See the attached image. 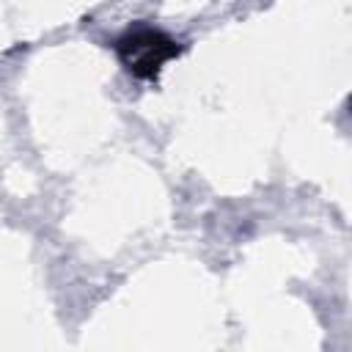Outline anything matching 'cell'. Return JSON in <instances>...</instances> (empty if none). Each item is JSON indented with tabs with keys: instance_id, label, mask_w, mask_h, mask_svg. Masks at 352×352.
Returning a JSON list of instances; mask_svg holds the SVG:
<instances>
[{
	"instance_id": "obj_1",
	"label": "cell",
	"mask_w": 352,
	"mask_h": 352,
	"mask_svg": "<svg viewBox=\"0 0 352 352\" xmlns=\"http://www.w3.org/2000/svg\"><path fill=\"white\" fill-rule=\"evenodd\" d=\"M116 52L121 58V63L140 80H151L157 77L160 66L170 58H176L182 52V47L165 36L162 30H154V28H138V30H129L124 33L118 41H116Z\"/></svg>"
}]
</instances>
